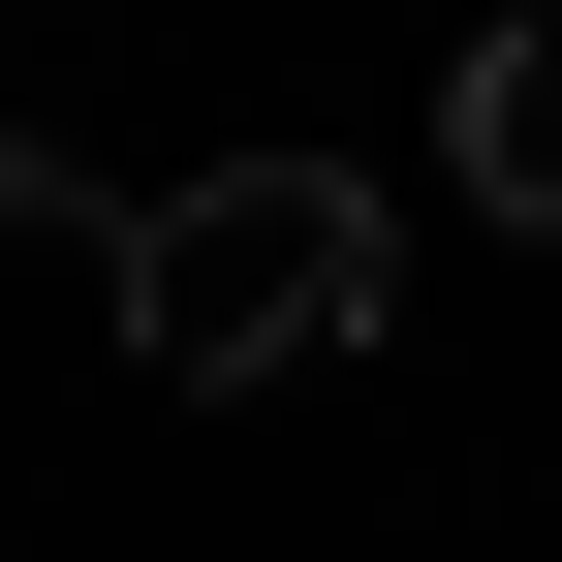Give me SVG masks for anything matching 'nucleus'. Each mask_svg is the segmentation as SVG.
I'll list each match as a JSON object with an SVG mask.
<instances>
[{
	"mask_svg": "<svg viewBox=\"0 0 562 562\" xmlns=\"http://www.w3.org/2000/svg\"><path fill=\"white\" fill-rule=\"evenodd\" d=\"M375 313H406V250H375V188H344V157H188L157 220H125V375H157V406L344 375Z\"/></svg>",
	"mask_w": 562,
	"mask_h": 562,
	"instance_id": "obj_1",
	"label": "nucleus"
},
{
	"mask_svg": "<svg viewBox=\"0 0 562 562\" xmlns=\"http://www.w3.org/2000/svg\"><path fill=\"white\" fill-rule=\"evenodd\" d=\"M438 157H469V188H501V220L562 250V0H501V32L438 63Z\"/></svg>",
	"mask_w": 562,
	"mask_h": 562,
	"instance_id": "obj_2",
	"label": "nucleus"
},
{
	"mask_svg": "<svg viewBox=\"0 0 562 562\" xmlns=\"http://www.w3.org/2000/svg\"><path fill=\"white\" fill-rule=\"evenodd\" d=\"M0 250H125V188L63 157V125H0Z\"/></svg>",
	"mask_w": 562,
	"mask_h": 562,
	"instance_id": "obj_3",
	"label": "nucleus"
}]
</instances>
